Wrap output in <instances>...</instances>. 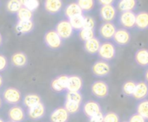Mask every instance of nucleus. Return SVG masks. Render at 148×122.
<instances>
[{
    "instance_id": "nucleus-26",
    "label": "nucleus",
    "mask_w": 148,
    "mask_h": 122,
    "mask_svg": "<svg viewBox=\"0 0 148 122\" xmlns=\"http://www.w3.org/2000/svg\"><path fill=\"white\" fill-rule=\"evenodd\" d=\"M136 113L141 115L147 121L148 120V100L140 101L136 105Z\"/></svg>"
},
{
    "instance_id": "nucleus-34",
    "label": "nucleus",
    "mask_w": 148,
    "mask_h": 122,
    "mask_svg": "<svg viewBox=\"0 0 148 122\" xmlns=\"http://www.w3.org/2000/svg\"><path fill=\"white\" fill-rule=\"evenodd\" d=\"M77 4L80 6L82 10L88 11L93 9L95 5V2L94 0H78Z\"/></svg>"
},
{
    "instance_id": "nucleus-4",
    "label": "nucleus",
    "mask_w": 148,
    "mask_h": 122,
    "mask_svg": "<svg viewBox=\"0 0 148 122\" xmlns=\"http://www.w3.org/2000/svg\"><path fill=\"white\" fill-rule=\"evenodd\" d=\"M46 114V107L43 102H41L30 108L27 109L26 115L31 121H40L42 120Z\"/></svg>"
},
{
    "instance_id": "nucleus-32",
    "label": "nucleus",
    "mask_w": 148,
    "mask_h": 122,
    "mask_svg": "<svg viewBox=\"0 0 148 122\" xmlns=\"http://www.w3.org/2000/svg\"><path fill=\"white\" fill-rule=\"evenodd\" d=\"M33 16L32 11L29 10L26 8H21L17 12V18L18 21H31Z\"/></svg>"
},
{
    "instance_id": "nucleus-14",
    "label": "nucleus",
    "mask_w": 148,
    "mask_h": 122,
    "mask_svg": "<svg viewBox=\"0 0 148 122\" xmlns=\"http://www.w3.org/2000/svg\"><path fill=\"white\" fill-rule=\"evenodd\" d=\"M83 88V81L78 75L69 76L67 92H81Z\"/></svg>"
},
{
    "instance_id": "nucleus-35",
    "label": "nucleus",
    "mask_w": 148,
    "mask_h": 122,
    "mask_svg": "<svg viewBox=\"0 0 148 122\" xmlns=\"http://www.w3.org/2000/svg\"><path fill=\"white\" fill-rule=\"evenodd\" d=\"M21 5L22 4L19 0H10L7 4V9L10 12L17 13L19 11V10L21 9Z\"/></svg>"
},
{
    "instance_id": "nucleus-8",
    "label": "nucleus",
    "mask_w": 148,
    "mask_h": 122,
    "mask_svg": "<svg viewBox=\"0 0 148 122\" xmlns=\"http://www.w3.org/2000/svg\"><path fill=\"white\" fill-rule=\"evenodd\" d=\"M27 115L24 109L18 105L11 106L8 111L9 121L13 122H23L25 121Z\"/></svg>"
},
{
    "instance_id": "nucleus-44",
    "label": "nucleus",
    "mask_w": 148,
    "mask_h": 122,
    "mask_svg": "<svg viewBox=\"0 0 148 122\" xmlns=\"http://www.w3.org/2000/svg\"><path fill=\"white\" fill-rule=\"evenodd\" d=\"M145 79H146L147 83L148 84V69L146 70V72H145Z\"/></svg>"
},
{
    "instance_id": "nucleus-23",
    "label": "nucleus",
    "mask_w": 148,
    "mask_h": 122,
    "mask_svg": "<svg viewBox=\"0 0 148 122\" xmlns=\"http://www.w3.org/2000/svg\"><path fill=\"white\" fill-rule=\"evenodd\" d=\"M135 26L141 30L148 29V13L147 12H140L136 15L135 18Z\"/></svg>"
},
{
    "instance_id": "nucleus-6",
    "label": "nucleus",
    "mask_w": 148,
    "mask_h": 122,
    "mask_svg": "<svg viewBox=\"0 0 148 122\" xmlns=\"http://www.w3.org/2000/svg\"><path fill=\"white\" fill-rule=\"evenodd\" d=\"M82 110L88 118L102 112L101 106L100 105V103L94 100H88L85 101L82 105Z\"/></svg>"
},
{
    "instance_id": "nucleus-43",
    "label": "nucleus",
    "mask_w": 148,
    "mask_h": 122,
    "mask_svg": "<svg viewBox=\"0 0 148 122\" xmlns=\"http://www.w3.org/2000/svg\"><path fill=\"white\" fill-rule=\"evenodd\" d=\"M3 76L0 75V89L3 88Z\"/></svg>"
},
{
    "instance_id": "nucleus-28",
    "label": "nucleus",
    "mask_w": 148,
    "mask_h": 122,
    "mask_svg": "<svg viewBox=\"0 0 148 122\" xmlns=\"http://www.w3.org/2000/svg\"><path fill=\"white\" fill-rule=\"evenodd\" d=\"M137 82L134 81H127L122 86V93L124 95L128 97H133V95L135 91Z\"/></svg>"
},
{
    "instance_id": "nucleus-13",
    "label": "nucleus",
    "mask_w": 148,
    "mask_h": 122,
    "mask_svg": "<svg viewBox=\"0 0 148 122\" xmlns=\"http://www.w3.org/2000/svg\"><path fill=\"white\" fill-rule=\"evenodd\" d=\"M114 42L120 46H126L131 41V35L130 33L125 29H119L116 30L114 37Z\"/></svg>"
},
{
    "instance_id": "nucleus-10",
    "label": "nucleus",
    "mask_w": 148,
    "mask_h": 122,
    "mask_svg": "<svg viewBox=\"0 0 148 122\" xmlns=\"http://www.w3.org/2000/svg\"><path fill=\"white\" fill-rule=\"evenodd\" d=\"M56 31L62 40H66L72 36L74 29L69 21H61L57 23Z\"/></svg>"
},
{
    "instance_id": "nucleus-12",
    "label": "nucleus",
    "mask_w": 148,
    "mask_h": 122,
    "mask_svg": "<svg viewBox=\"0 0 148 122\" xmlns=\"http://www.w3.org/2000/svg\"><path fill=\"white\" fill-rule=\"evenodd\" d=\"M116 30L117 29L114 23H112L111 22H105L100 27L99 33L102 39L110 40V39H113Z\"/></svg>"
},
{
    "instance_id": "nucleus-5",
    "label": "nucleus",
    "mask_w": 148,
    "mask_h": 122,
    "mask_svg": "<svg viewBox=\"0 0 148 122\" xmlns=\"http://www.w3.org/2000/svg\"><path fill=\"white\" fill-rule=\"evenodd\" d=\"M44 42L47 47L51 49H57L62 44V39L56 30H49L44 36Z\"/></svg>"
},
{
    "instance_id": "nucleus-17",
    "label": "nucleus",
    "mask_w": 148,
    "mask_h": 122,
    "mask_svg": "<svg viewBox=\"0 0 148 122\" xmlns=\"http://www.w3.org/2000/svg\"><path fill=\"white\" fill-rule=\"evenodd\" d=\"M22 102H23V107H25L28 109L42 102V100L39 95L35 94V93H30V94H27L24 97H23Z\"/></svg>"
},
{
    "instance_id": "nucleus-49",
    "label": "nucleus",
    "mask_w": 148,
    "mask_h": 122,
    "mask_svg": "<svg viewBox=\"0 0 148 122\" xmlns=\"http://www.w3.org/2000/svg\"><path fill=\"white\" fill-rule=\"evenodd\" d=\"M121 122H128L127 121H121Z\"/></svg>"
},
{
    "instance_id": "nucleus-9",
    "label": "nucleus",
    "mask_w": 148,
    "mask_h": 122,
    "mask_svg": "<svg viewBox=\"0 0 148 122\" xmlns=\"http://www.w3.org/2000/svg\"><path fill=\"white\" fill-rule=\"evenodd\" d=\"M69 76L66 75H59L56 77L50 83L51 89L56 93H62L67 91Z\"/></svg>"
},
{
    "instance_id": "nucleus-40",
    "label": "nucleus",
    "mask_w": 148,
    "mask_h": 122,
    "mask_svg": "<svg viewBox=\"0 0 148 122\" xmlns=\"http://www.w3.org/2000/svg\"><path fill=\"white\" fill-rule=\"evenodd\" d=\"M104 120V114L101 112L95 115H93L88 118V122H103Z\"/></svg>"
},
{
    "instance_id": "nucleus-42",
    "label": "nucleus",
    "mask_w": 148,
    "mask_h": 122,
    "mask_svg": "<svg viewBox=\"0 0 148 122\" xmlns=\"http://www.w3.org/2000/svg\"><path fill=\"white\" fill-rule=\"evenodd\" d=\"M99 2L102 5H110L114 2V0H99Z\"/></svg>"
},
{
    "instance_id": "nucleus-22",
    "label": "nucleus",
    "mask_w": 148,
    "mask_h": 122,
    "mask_svg": "<svg viewBox=\"0 0 148 122\" xmlns=\"http://www.w3.org/2000/svg\"><path fill=\"white\" fill-rule=\"evenodd\" d=\"M34 28V23L31 21H18L16 25V31L18 34L24 35L29 33Z\"/></svg>"
},
{
    "instance_id": "nucleus-19",
    "label": "nucleus",
    "mask_w": 148,
    "mask_h": 122,
    "mask_svg": "<svg viewBox=\"0 0 148 122\" xmlns=\"http://www.w3.org/2000/svg\"><path fill=\"white\" fill-rule=\"evenodd\" d=\"M100 47H101V42H100L99 39H97L95 37L84 42V49L87 53H88L90 55L98 54Z\"/></svg>"
},
{
    "instance_id": "nucleus-36",
    "label": "nucleus",
    "mask_w": 148,
    "mask_h": 122,
    "mask_svg": "<svg viewBox=\"0 0 148 122\" xmlns=\"http://www.w3.org/2000/svg\"><path fill=\"white\" fill-rule=\"evenodd\" d=\"M103 122H121L120 116L114 112H108L104 114Z\"/></svg>"
},
{
    "instance_id": "nucleus-20",
    "label": "nucleus",
    "mask_w": 148,
    "mask_h": 122,
    "mask_svg": "<svg viewBox=\"0 0 148 122\" xmlns=\"http://www.w3.org/2000/svg\"><path fill=\"white\" fill-rule=\"evenodd\" d=\"M134 61L140 67H148V49H138L134 55Z\"/></svg>"
},
{
    "instance_id": "nucleus-47",
    "label": "nucleus",
    "mask_w": 148,
    "mask_h": 122,
    "mask_svg": "<svg viewBox=\"0 0 148 122\" xmlns=\"http://www.w3.org/2000/svg\"><path fill=\"white\" fill-rule=\"evenodd\" d=\"M2 42H3V37H2V35L0 34V46L2 45Z\"/></svg>"
},
{
    "instance_id": "nucleus-11",
    "label": "nucleus",
    "mask_w": 148,
    "mask_h": 122,
    "mask_svg": "<svg viewBox=\"0 0 148 122\" xmlns=\"http://www.w3.org/2000/svg\"><path fill=\"white\" fill-rule=\"evenodd\" d=\"M69 116L70 114L63 107H58L51 112L49 115V121L50 122H68Z\"/></svg>"
},
{
    "instance_id": "nucleus-24",
    "label": "nucleus",
    "mask_w": 148,
    "mask_h": 122,
    "mask_svg": "<svg viewBox=\"0 0 148 122\" xmlns=\"http://www.w3.org/2000/svg\"><path fill=\"white\" fill-rule=\"evenodd\" d=\"M63 108L66 109V111L71 115V114H76L82 110V104L65 100L63 103Z\"/></svg>"
},
{
    "instance_id": "nucleus-18",
    "label": "nucleus",
    "mask_w": 148,
    "mask_h": 122,
    "mask_svg": "<svg viewBox=\"0 0 148 122\" xmlns=\"http://www.w3.org/2000/svg\"><path fill=\"white\" fill-rule=\"evenodd\" d=\"M100 15L102 20L105 22H111L115 18L116 16V10L115 8L110 4V5H102L100 10Z\"/></svg>"
},
{
    "instance_id": "nucleus-33",
    "label": "nucleus",
    "mask_w": 148,
    "mask_h": 122,
    "mask_svg": "<svg viewBox=\"0 0 148 122\" xmlns=\"http://www.w3.org/2000/svg\"><path fill=\"white\" fill-rule=\"evenodd\" d=\"M79 37L84 42L95 37V30L88 29H82L79 32Z\"/></svg>"
},
{
    "instance_id": "nucleus-21",
    "label": "nucleus",
    "mask_w": 148,
    "mask_h": 122,
    "mask_svg": "<svg viewBox=\"0 0 148 122\" xmlns=\"http://www.w3.org/2000/svg\"><path fill=\"white\" fill-rule=\"evenodd\" d=\"M11 62L16 68H23L28 63V57L23 52L15 53L11 56Z\"/></svg>"
},
{
    "instance_id": "nucleus-38",
    "label": "nucleus",
    "mask_w": 148,
    "mask_h": 122,
    "mask_svg": "<svg viewBox=\"0 0 148 122\" xmlns=\"http://www.w3.org/2000/svg\"><path fill=\"white\" fill-rule=\"evenodd\" d=\"M23 6H24V8L32 11V10H35L39 6V2H38V0H29L24 3Z\"/></svg>"
},
{
    "instance_id": "nucleus-2",
    "label": "nucleus",
    "mask_w": 148,
    "mask_h": 122,
    "mask_svg": "<svg viewBox=\"0 0 148 122\" xmlns=\"http://www.w3.org/2000/svg\"><path fill=\"white\" fill-rule=\"evenodd\" d=\"M91 93L97 99H105L109 95L108 84L104 81H96L91 85Z\"/></svg>"
},
{
    "instance_id": "nucleus-41",
    "label": "nucleus",
    "mask_w": 148,
    "mask_h": 122,
    "mask_svg": "<svg viewBox=\"0 0 148 122\" xmlns=\"http://www.w3.org/2000/svg\"><path fill=\"white\" fill-rule=\"evenodd\" d=\"M7 68H8V61H7V58L4 56L0 55V72L4 71Z\"/></svg>"
},
{
    "instance_id": "nucleus-50",
    "label": "nucleus",
    "mask_w": 148,
    "mask_h": 122,
    "mask_svg": "<svg viewBox=\"0 0 148 122\" xmlns=\"http://www.w3.org/2000/svg\"><path fill=\"white\" fill-rule=\"evenodd\" d=\"M7 122H13V121H7Z\"/></svg>"
},
{
    "instance_id": "nucleus-29",
    "label": "nucleus",
    "mask_w": 148,
    "mask_h": 122,
    "mask_svg": "<svg viewBox=\"0 0 148 122\" xmlns=\"http://www.w3.org/2000/svg\"><path fill=\"white\" fill-rule=\"evenodd\" d=\"M136 6V0H121L118 3V8L121 11H132Z\"/></svg>"
},
{
    "instance_id": "nucleus-37",
    "label": "nucleus",
    "mask_w": 148,
    "mask_h": 122,
    "mask_svg": "<svg viewBox=\"0 0 148 122\" xmlns=\"http://www.w3.org/2000/svg\"><path fill=\"white\" fill-rule=\"evenodd\" d=\"M95 27V21L91 16H84L83 29H94Z\"/></svg>"
},
{
    "instance_id": "nucleus-45",
    "label": "nucleus",
    "mask_w": 148,
    "mask_h": 122,
    "mask_svg": "<svg viewBox=\"0 0 148 122\" xmlns=\"http://www.w3.org/2000/svg\"><path fill=\"white\" fill-rule=\"evenodd\" d=\"M3 101L2 97H0V109H1L2 107H3Z\"/></svg>"
},
{
    "instance_id": "nucleus-46",
    "label": "nucleus",
    "mask_w": 148,
    "mask_h": 122,
    "mask_svg": "<svg viewBox=\"0 0 148 122\" xmlns=\"http://www.w3.org/2000/svg\"><path fill=\"white\" fill-rule=\"evenodd\" d=\"M20 1V3H21V4H23V5H24V3L27 2V1H29V0H19Z\"/></svg>"
},
{
    "instance_id": "nucleus-3",
    "label": "nucleus",
    "mask_w": 148,
    "mask_h": 122,
    "mask_svg": "<svg viewBox=\"0 0 148 122\" xmlns=\"http://www.w3.org/2000/svg\"><path fill=\"white\" fill-rule=\"evenodd\" d=\"M116 49L112 42H105L101 44L100 49L98 51V56L103 61H111L115 57Z\"/></svg>"
},
{
    "instance_id": "nucleus-39",
    "label": "nucleus",
    "mask_w": 148,
    "mask_h": 122,
    "mask_svg": "<svg viewBox=\"0 0 148 122\" xmlns=\"http://www.w3.org/2000/svg\"><path fill=\"white\" fill-rule=\"evenodd\" d=\"M128 122H147V120L144 119L141 115H140L137 113L133 114L132 115H130V117L128 118Z\"/></svg>"
},
{
    "instance_id": "nucleus-1",
    "label": "nucleus",
    "mask_w": 148,
    "mask_h": 122,
    "mask_svg": "<svg viewBox=\"0 0 148 122\" xmlns=\"http://www.w3.org/2000/svg\"><path fill=\"white\" fill-rule=\"evenodd\" d=\"M2 99L3 102L10 106L18 105L23 101V95L20 90L16 88H6L2 93Z\"/></svg>"
},
{
    "instance_id": "nucleus-27",
    "label": "nucleus",
    "mask_w": 148,
    "mask_h": 122,
    "mask_svg": "<svg viewBox=\"0 0 148 122\" xmlns=\"http://www.w3.org/2000/svg\"><path fill=\"white\" fill-rule=\"evenodd\" d=\"M65 14L69 18H71L75 16L82 15V10L77 3H71L66 8Z\"/></svg>"
},
{
    "instance_id": "nucleus-48",
    "label": "nucleus",
    "mask_w": 148,
    "mask_h": 122,
    "mask_svg": "<svg viewBox=\"0 0 148 122\" xmlns=\"http://www.w3.org/2000/svg\"><path fill=\"white\" fill-rule=\"evenodd\" d=\"M0 122H5V121H3V119L0 117Z\"/></svg>"
},
{
    "instance_id": "nucleus-25",
    "label": "nucleus",
    "mask_w": 148,
    "mask_h": 122,
    "mask_svg": "<svg viewBox=\"0 0 148 122\" xmlns=\"http://www.w3.org/2000/svg\"><path fill=\"white\" fill-rule=\"evenodd\" d=\"M62 3V0H46L45 1V9L49 13L55 14L60 11Z\"/></svg>"
},
{
    "instance_id": "nucleus-31",
    "label": "nucleus",
    "mask_w": 148,
    "mask_h": 122,
    "mask_svg": "<svg viewBox=\"0 0 148 122\" xmlns=\"http://www.w3.org/2000/svg\"><path fill=\"white\" fill-rule=\"evenodd\" d=\"M65 100L82 104L83 95H82V92H67L65 95Z\"/></svg>"
},
{
    "instance_id": "nucleus-30",
    "label": "nucleus",
    "mask_w": 148,
    "mask_h": 122,
    "mask_svg": "<svg viewBox=\"0 0 148 122\" xmlns=\"http://www.w3.org/2000/svg\"><path fill=\"white\" fill-rule=\"evenodd\" d=\"M73 28V29H76V30H81L82 29H83V24H84V16L82 15H79V16H73L71 18H69V21Z\"/></svg>"
},
{
    "instance_id": "nucleus-7",
    "label": "nucleus",
    "mask_w": 148,
    "mask_h": 122,
    "mask_svg": "<svg viewBox=\"0 0 148 122\" xmlns=\"http://www.w3.org/2000/svg\"><path fill=\"white\" fill-rule=\"evenodd\" d=\"M91 70L95 76L100 78L108 76L111 72L110 65L106 61H98L95 62L92 66Z\"/></svg>"
},
{
    "instance_id": "nucleus-15",
    "label": "nucleus",
    "mask_w": 148,
    "mask_h": 122,
    "mask_svg": "<svg viewBox=\"0 0 148 122\" xmlns=\"http://www.w3.org/2000/svg\"><path fill=\"white\" fill-rule=\"evenodd\" d=\"M136 15L133 11H125L120 16L121 24L126 29H133L135 26Z\"/></svg>"
},
{
    "instance_id": "nucleus-16",
    "label": "nucleus",
    "mask_w": 148,
    "mask_h": 122,
    "mask_svg": "<svg viewBox=\"0 0 148 122\" xmlns=\"http://www.w3.org/2000/svg\"><path fill=\"white\" fill-rule=\"evenodd\" d=\"M148 96V84L146 82H139L136 84L135 91L133 95V98L136 101H142Z\"/></svg>"
}]
</instances>
